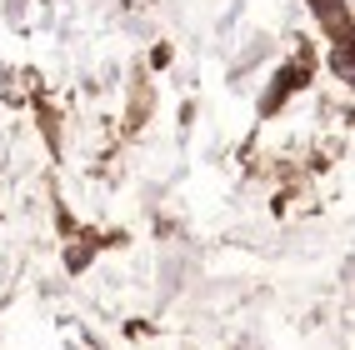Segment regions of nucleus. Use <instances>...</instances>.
<instances>
[{
	"label": "nucleus",
	"mask_w": 355,
	"mask_h": 350,
	"mask_svg": "<svg viewBox=\"0 0 355 350\" xmlns=\"http://www.w3.org/2000/svg\"><path fill=\"white\" fill-rule=\"evenodd\" d=\"M330 65H336L340 76H350V55H345V51H336V55H330Z\"/></svg>",
	"instance_id": "nucleus-1"
}]
</instances>
